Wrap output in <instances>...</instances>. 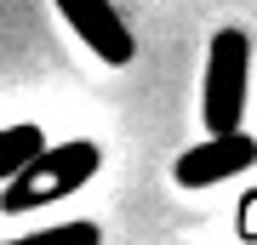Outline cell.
<instances>
[{"label": "cell", "instance_id": "obj_1", "mask_svg": "<svg viewBox=\"0 0 257 245\" xmlns=\"http://www.w3.org/2000/svg\"><path fill=\"white\" fill-rule=\"evenodd\" d=\"M97 165H103V148L92 137H69V143H57V148H40V154L0 188V211H6V217H23V211L57 205V200H69L74 188H86V182L97 177Z\"/></svg>", "mask_w": 257, "mask_h": 245}, {"label": "cell", "instance_id": "obj_2", "mask_svg": "<svg viewBox=\"0 0 257 245\" xmlns=\"http://www.w3.org/2000/svg\"><path fill=\"white\" fill-rule=\"evenodd\" d=\"M246 86H251V35H246V29H217L211 46H206V80H200V120H206V137L240 131Z\"/></svg>", "mask_w": 257, "mask_h": 245}, {"label": "cell", "instance_id": "obj_3", "mask_svg": "<svg viewBox=\"0 0 257 245\" xmlns=\"http://www.w3.org/2000/svg\"><path fill=\"white\" fill-rule=\"evenodd\" d=\"M246 165H257V137L251 131H229V137H206V143L183 148L172 177H177V188H211V182L240 177Z\"/></svg>", "mask_w": 257, "mask_h": 245}, {"label": "cell", "instance_id": "obj_4", "mask_svg": "<svg viewBox=\"0 0 257 245\" xmlns=\"http://www.w3.org/2000/svg\"><path fill=\"white\" fill-rule=\"evenodd\" d=\"M57 12H63V23L92 46L109 69H126L132 57H138V40H132L126 18L114 12V0H57Z\"/></svg>", "mask_w": 257, "mask_h": 245}, {"label": "cell", "instance_id": "obj_5", "mask_svg": "<svg viewBox=\"0 0 257 245\" xmlns=\"http://www.w3.org/2000/svg\"><path fill=\"white\" fill-rule=\"evenodd\" d=\"M46 148V137H40V126L35 120H18V126H0V188H6L12 177L23 171L29 160Z\"/></svg>", "mask_w": 257, "mask_h": 245}, {"label": "cell", "instance_id": "obj_6", "mask_svg": "<svg viewBox=\"0 0 257 245\" xmlns=\"http://www.w3.org/2000/svg\"><path fill=\"white\" fill-rule=\"evenodd\" d=\"M0 245H103V228L74 217V222H52V228H35V234H18V239H0Z\"/></svg>", "mask_w": 257, "mask_h": 245}, {"label": "cell", "instance_id": "obj_7", "mask_svg": "<svg viewBox=\"0 0 257 245\" xmlns=\"http://www.w3.org/2000/svg\"><path fill=\"white\" fill-rule=\"evenodd\" d=\"M240 211H246V217H240V234L251 239V234H257V200H246V205H240Z\"/></svg>", "mask_w": 257, "mask_h": 245}]
</instances>
